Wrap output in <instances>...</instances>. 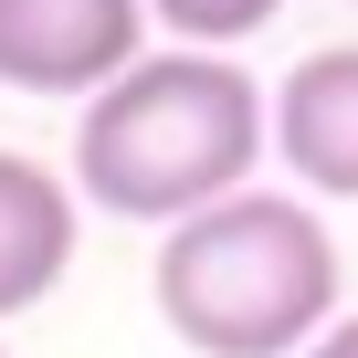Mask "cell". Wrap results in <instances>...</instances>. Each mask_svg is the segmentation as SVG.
<instances>
[{
  "instance_id": "cell-1",
  "label": "cell",
  "mask_w": 358,
  "mask_h": 358,
  "mask_svg": "<svg viewBox=\"0 0 358 358\" xmlns=\"http://www.w3.org/2000/svg\"><path fill=\"white\" fill-rule=\"evenodd\" d=\"M264 158V85L232 53H137L106 95L74 116V201L106 222H190L232 190H253Z\"/></svg>"
},
{
  "instance_id": "cell-2",
  "label": "cell",
  "mask_w": 358,
  "mask_h": 358,
  "mask_svg": "<svg viewBox=\"0 0 358 358\" xmlns=\"http://www.w3.org/2000/svg\"><path fill=\"white\" fill-rule=\"evenodd\" d=\"M148 295L179 348L201 358H306L316 327L337 316V243L316 201L285 190H232L190 222H169Z\"/></svg>"
},
{
  "instance_id": "cell-3",
  "label": "cell",
  "mask_w": 358,
  "mask_h": 358,
  "mask_svg": "<svg viewBox=\"0 0 358 358\" xmlns=\"http://www.w3.org/2000/svg\"><path fill=\"white\" fill-rule=\"evenodd\" d=\"M148 43L137 0H0V85L22 95H106Z\"/></svg>"
},
{
  "instance_id": "cell-4",
  "label": "cell",
  "mask_w": 358,
  "mask_h": 358,
  "mask_svg": "<svg viewBox=\"0 0 358 358\" xmlns=\"http://www.w3.org/2000/svg\"><path fill=\"white\" fill-rule=\"evenodd\" d=\"M264 137H274V158L306 179L316 201H358V43H316L274 85Z\"/></svg>"
},
{
  "instance_id": "cell-5",
  "label": "cell",
  "mask_w": 358,
  "mask_h": 358,
  "mask_svg": "<svg viewBox=\"0 0 358 358\" xmlns=\"http://www.w3.org/2000/svg\"><path fill=\"white\" fill-rule=\"evenodd\" d=\"M74 232H85L74 179H53L43 158H11V148H0V327H11L22 306H43L74 274Z\"/></svg>"
},
{
  "instance_id": "cell-6",
  "label": "cell",
  "mask_w": 358,
  "mask_h": 358,
  "mask_svg": "<svg viewBox=\"0 0 358 358\" xmlns=\"http://www.w3.org/2000/svg\"><path fill=\"white\" fill-rule=\"evenodd\" d=\"M137 11H148V22H169L190 53H232V43H253V32L285 11V0H137Z\"/></svg>"
},
{
  "instance_id": "cell-7",
  "label": "cell",
  "mask_w": 358,
  "mask_h": 358,
  "mask_svg": "<svg viewBox=\"0 0 358 358\" xmlns=\"http://www.w3.org/2000/svg\"><path fill=\"white\" fill-rule=\"evenodd\" d=\"M306 358H358V316H327V327H316V348H306Z\"/></svg>"
},
{
  "instance_id": "cell-8",
  "label": "cell",
  "mask_w": 358,
  "mask_h": 358,
  "mask_svg": "<svg viewBox=\"0 0 358 358\" xmlns=\"http://www.w3.org/2000/svg\"><path fill=\"white\" fill-rule=\"evenodd\" d=\"M0 358H11V348H0Z\"/></svg>"
}]
</instances>
